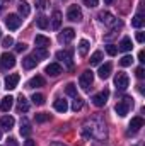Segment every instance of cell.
Segmentation results:
<instances>
[{"instance_id":"1","label":"cell","mask_w":145,"mask_h":146,"mask_svg":"<svg viewBox=\"0 0 145 146\" xmlns=\"http://www.w3.org/2000/svg\"><path fill=\"white\" fill-rule=\"evenodd\" d=\"M132 107H133V99H132V97H123V100H119V102L116 104L114 110H116V114H118L119 117H125V115L130 112Z\"/></svg>"},{"instance_id":"2","label":"cell","mask_w":145,"mask_h":146,"mask_svg":"<svg viewBox=\"0 0 145 146\" xmlns=\"http://www.w3.org/2000/svg\"><path fill=\"white\" fill-rule=\"evenodd\" d=\"M85 129H89V131H91V134H92L94 138H97V139H104V138H106V126H104L103 122L92 121V122H91V126H87Z\"/></svg>"},{"instance_id":"3","label":"cell","mask_w":145,"mask_h":146,"mask_svg":"<svg viewBox=\"0 0 145 146\" xmlns=\"http://www.w3.org/2000/svg\"><path fill=\"white\" fill-rule=\"evenodd\" d=\"M21 24H22V17H21V15H17V14H9V15L5 17V26H7L10 31L19 29V27H21Z\"/></svg>"},{"instance_id":"4","label":"cell","mask_w":145,"mask_h":146,"mask_svg":"<svg viewBox=\"0 0 145 146\" xmlns=\"http://www.w3.org/2000/svg\"><path fill=\"white\" fill-rule=\"evenodd\" d=\"M92 82H94V75H92L91 70H85L79 76V85L82 87V90H89V87L92 85Z\"/></svg>"},{"instance_id":"5","label":"cell","mask_w":145,"mask_h":146,"mask_svg":"<svg viewBox=\"0 0 145 146\" xmlns=\"http://www.w3.org/2000/svg\"><path fill=\"white\" fill-rule=\"evenodd\" d=\"M114 85H116L118 90H126L128 85H130V78H128V75L123 73V72H119L116 76H114Z\"/></svg>"},{"instance_id":"6","label":"cell","mask_w":145,"mask_h":146,"mask_svg":"<svg viewBox=\"0 0 145 146\" xmlns=\"http://www.w3.org/2000/svg\"><path fill=\"white\" fill-rule=\"evenodd\" d=\"M67 19L72 22H80L82 21V10L79 5H70L67 10Z\"/></svg>"},{"instance_id":"7","label":"cell","mask_w":145,"mask_h":146,"mask_svg":"<svg viewBox=\"0 0 145 146\" xmlns=\"http://www.w3.org/2000/svg\"><path fill=\"white\" fill-rule=\"evenodd\" d=\"M0 66H2V70H10V68H14V66H15V58H14V54L3 53V54L0 56Z\"/></svg>"},{"instance_id":"8","label":"cell","mask_w":145,"mask_h":146,"mask_svg":"<svg viewBox=\"0 0 145 146\" xmlns=\"http://www.w3.org/2000/svg\"><path fill=\"white\" fill-rule=\"evenodd\" d=\"M108 99H109V90L104 88V90H101L99 94H96V95L92 97V102H94L96 107H103V106L108 102Z\"/></svg>"},{"instance_id":"9","label":"cell","mask_w":145,"mask_h":146,"mask_svg":"<svg viewBox=\"0 0 145 146\" xmlns=\"http://www.w3.org/2000/svg\"><path fill=\"white\" fill-rule=\"evenodd\" d=\"M19 80H21V76H19L17 73H12V75H9V76L5 78V88H7V90H14V88L17 87Z\"/></svg>"},{"instance_id":"10","label":"cell","mask_w":145,"mask_h":146,"mask_svg":"<svg viewBox=\"0 0 145 146\" xmlns=\"http://www.w3.org/2000/svg\"><path fill=\"white\" fill-rule=\"evenodd\" d=\"M73 37H75V31H73L72 27H67V29H63V33H60V42H63V44H67V42H70Z\"/></svg>"},{"instance_id":"11","label":"cell","mask_w":145,"mask_h":146,"mask_svg":"<svg viewBox=\"0 0 145 146\" xmlns=\"http://www.w3.org/2000/svg\"><path fill=\"white\" fill-rule=\"evenodd\" d=\"M99 19H101V22H104L106 26H116V24H118V21L114 19V15L109 14V12H101V14H99ZM118 26H119V24H118Z\"/></svg>"},{"instance_id":"12","label":"cell","mask_w":145,"mask_h":146,"mask_svg":"<svg viewBox=\"0 0 145 146\" xmlns=\"http://www.w3.org/2000/svg\"><path fill=\"white\" fill-rule=\"evenodd\" d=\"M44 73L50 75V76H56L62 73V65L60 63H50L46 68H44Z\"/></svg>"},{"instance_id":"13","label":"cell","mask_w":145,"mask_h":146,"mask_svg":"<svg viewBox=\"0 0 145 146\" xmlns=\"http://www.w3.org/2000/svg\"><path fill=\"white\" fill-rule=\"evenodd\" d=\"M14 124H15V121H14V117H10V115H3V117L0 119V127L5 129V131H10V129L14 127Z\"/></svg>"},{"instance_id":"14","label":"cell","mask_w":145,"mask_h":146,"mask_svg":"<svg viewBox=\"0 0 145 146\" xmlns=\"http://www.w3.org/2000/svg\"><path fill=\"white\" fill-rule=\"evenodd\" d=\"M56 58H58V60H62V61H65V63H67V66H68V68H72L73 61H72V53H70V51H58V53H56Z\"/></svg>"},{"instance_id":"15","label":"cell","mask_w":145,"mask_h":146,"mask_svg":"<svg viewBox=\"0 0 145 146\" xmlns=\"http://www.w3.org/2000/svg\"><path fill=\"white\" fill-rule=\"evenodd\" d=\"M36 65H38V60L33 54H29V56H26V58L22 60V68H24V70H33Z\"/></svg>"},{"instance_id":"16","label":"cell","mask_w":145,"mask_h":146,"mask_svg":"<svg viewBox=\"0 0 145 146\" xmlns=\"http://www.w3.org/2000/svg\"><path fill=\"white\" fill-rule=\"evenodd\" d=\"M60 26H62V12L55 10L51 15V27L56 31V29H60Z\"/></svg>"},{"instance_id":"17","label":"cell","mask_w":145,"mask_h":146,"mask_svg":"<svg viewBox=\"0 0 145 146\" xmlns=\"http://www.w3.org/2000/svg\"><path fill=\"white\" fill-rule=\"evenodd\" d=\"M12 104H14V99L9 95V97H3L2 99V102H0V110L2 112H9V110L12 109Z\"/></svg>"},{"instance_id":"18","label":"cell","mask_w":145,"mask_h":146,"mask_svg":"<svg viewBox=\"0 0 145 146\" xmlns=\"http://www.w3.org/2000/svg\"><path fill=\"white\" fill-rule=\"evenodd\" d=\"M53 107H55V110H58V112L65 114V112L68 110V104H67V100H63V99H56V100H55V104H53Z\"/></svg>"},{"instance_id":"19","label":"cell","mask_w":145,"mask_h":146,"mask_svg":"<svg viewBox=\"0 0 145 146\" xmlns=\"http://www.w3.org/2000/svg\"><path fill=\"white\" fill-rule=\"evenodd\" d=\"M17 9H19V14H21V17H28V15H29V12H31V9H29V3H28V2H24V0H21V2L17 3Z\"/></svg>"},{"instance_id":"20","label":"cell","mask_w":145,"mask_h":146,"mask_svg":"<svg viewBox=\"0 0 145 146\" xmlns=\"http://www.w3.org/2000/svg\"><path fill=\"white\" fill-rule=\"evenodd\" d=\"M17 110H19V112H28V110H29V102H28V99H26L24 95H21V97L17 99Z\"/></svg>"},{"instance_id":"21","label":"cell","mask_w":145,"mask_h":146,"mask_svg":"<svg viewBox=\"0 0 145 146\" xmlns=\"http://www.w3.org/2000/svg\"><path fill=\"white\" fill-rule=\"evenodd\" d=\"M34 42H36V46H38V48H46V46H50V44H51L50 37L43 36V34H38L36 39H34Z\"/></svg>"},{"instance_id":"22","label":"cell","mask_w":145,"mask_h":146,"mask_svg":"<svg viewBox=\"0 0 145 146\" xmlns=\"http://www.w3.org/2000/svg\"><path fill=\"white\" fill-rule=\"evenodd\" d=\"M132 48H133V44H132V39H130V37H123L121 42L118 44V49H119V51H125V53L130 51Z\"/></svg>"},{"instance_id":"23","label":"cell","mask_w":145,"mask_h":146,"mask_svg":"<svg viewBox=\"0 0 145 146\" xmlns=\"http://www.w3.org/2000/svg\"><path fill=\"white\" fill-rule=\"evenodd\" d=\"M111 68H113V66H111V63H104V65L99 68V72H97V73H99V78L106 80L109 75H111Z\"/></svg>"},{"instance_id":"24","label":"cell","mask_w":145,"mask_h":146,"mask_svg":"<svg viewBox=\"0 0 145 146\" xmlns=\"http://www.w3.org/2000/svg\"><path fill=\"white\" fill-rule=\"evenodd\" d=\"M44 85V78L43 76H33L28 82V88H34V87H43Z\"/></svg>"},{"instance_id":"25","label":"cell","mask_w":145,"mask_h":146,"mask_svg":"<svg viewBox=\"0 0 145 146\" xmlns=\"http://www.w3.org/2000/svg\"><path fill=\"white\" fill-rule=\"evenodd\" d=\"M140 127H144V119L138 115V117H133L132 119V122H130V129H133V133L135 131H138Z\"/></svg>"},{"instance_id":"26","label":"cell","mask_w":145,"mask_h":146,"mask_svg":"<svg viewBox=\"0 0 145 146\" xmlns=\"http://www.w3.org/2000/svg\"><path fill=\"white\" fill-rule=\"evenodd\" d=\"M79 53H80V56H85L89 53V41L87 39H82L79 42Z\"/></svg>"},{"instance_id":"27","label":"cell","mask_w":145,"mask_h":146,"mask_svg":"<svg viewBox=\"0 0 145 146\" xmlns=\"http://www.w3.org/2000/svg\"><path fill=\"white\" fill-rule=\"evenodd\" d=\"M33 56L39 61V60H43V58H48V51H46V48H36V51L33 53Z\"/></svg>"},{"instance_id":"28","label":"cell","mask_w":145,"mask_h":146,"mask_svg":"<svg viewBox=\"0 0 145 146\" xmlns=\"http://www.w3.org/2000/svg\"><path fill=\"white\" fill-rule=\"evenodd\" d=\"M132 26L137 27V29H140V27L144 26V17H142V14H137V15L132 19Z\"/></svg>"},{"instance_id":"29","label":"cell","mask_w":145,"mask_h":146,"mask_svg":"<svg viewBox=\"0 0 145 146\" xmlns=\"http://www.w3.org/2000/svg\"><path fill=\"white\" fill-rule=\"evenodd\" d=\"M31 134V126L28 121H22L21 122V136H29Z\"/></svg>"},{"instance_id":"30","label":"cell","mask_w":145,"mask_h":146,"mask_svg":"<svg viewBox=\"0 0 145 146\" xmlns=\"http://www.w3.org/2000/svg\"><path fill=\"white\" fill-rule=\"evenodd\" d=\"M36 24H38V27H39V29H46V27L50 26V21H48L44 15H39V17L36 19Z\"/></svg>"},{"instance_id":"31","label":"cell","mask_w":145,"mask_h":146,"mask_svg":"<svg viewBox=\"0 0 145 146\" xmlns=\"http://www.w3.org/2000/svg\"><path fill=\"white\" fill-rule=\"evenodd\" d=\"M31 100H33V104H36V106H43V104H44V95H43V94H33Z\"/></svg>"},{"instance_id":"32","label":"cell","mask_w":145,"mask_h":146,"mask_svg":"<svg viewBox=\"0 0 145 146\" xmlns=\"http://www.w3.org/2000/svg\"><path fill=\"white\" fill-rule=\"evenodd\" d=\"M101 60H103V53H101V51H96V53L91 56V65H99Z\"/></svg>"},{"instance_id":"33","label":"cell","mask_w":145,"mask_h":146,"mask_svg":"<svg viewBox=\"0 0 145 146\" xmlns=\"http://www.w3.org/2000/svg\"><path fill=\"white\" fill-rule=\"evenodd\" d=\"M65 92H67V95H70V97H77V87L73 85V83H68L67 87H65Z\"/></svg>"},{"instance_id":"34","label":"cell","mask_w":145,"mask_h":146,"mask_svg":"<svg viewBox=\"0 0 145 146\" xmlns=\"http://www.w3.org/2000/svg\"><path fill=\"white\" fill-rule=\"evenodd\" d=\"M132 63H133V58H132L130 54H125V56L119 60V65H121V66H130Z\"/></svg>"},{"instance_id":"35","label":"cell","mask_w":145,"mask_h":146,"mask_svg":"<svg viewBox=\"0 0 145 146\" xmlns=\"http://www.w3.org/2000/svg\"><path fill=\"white\" fill-rule=\"evenodd\" d=\"M82 106H84V100H82V99H79V97H75V100H73V104H72V109L77 112V110L82 109Z\"/></svg>"},{"instance_id":"36","label":"cell","mask_w":145,"mask_h":146,"mask_svg":"<svg viewBox=\"0 0 145 146\" xmlns=\"http://www.w3.org/2000/svg\"><path fill=\"white\" fill-rule=\"evenodd\" d=\"M46 121H50V114H44V112L36 114V122H46Z\"/></svg>"},{"instance_id":"37","label":"cell","mask_w":145,"mask_h":146,"mask_svg":"<svg viewBox=\"0 0 145 146\" xmlns=\"http://www.w3.org/2000/svg\"><path fill=\"white\" fill-rule=\"evenodd\" d=\"M106 53H108L109 56H114V54L118 53V48H116L114 44H108V46H106Z\"/></svg>"},{"instance_id":"38","label":"cell","mask_w":145,"mask_h":146,"mask_svg":"<svg viewBox=\"0 0 145 146\" xmlns=\"http://www.w3.org/2000/svg\"><path fill=\"white\" fill-rule=\"evenodd\" d=\"M2 46H3V48H10V46H14V39H12L10 36L3 37V41H2Z\"/></svg>"},{"instance_id":"39","label":"cell","mask_w":145,"mask_h":146,"mask_svg":"<svg viewBox=\"0 0 145 146\" xmlns=\"http://www.w3.org/2000/svg\"><path fill=\"white\" fill-rule=\"evenodd\" d=\"M48 3H50V0H36V5L43 10V9H46L48 7Z\"/></svg>"},{"instance_id":"40","label":"cell","mask_w":145,"mask_h":146,"mask_svg":"<svg viewBox=\"0 0 145 146\" xmlns=\"http://www.w3.org/2000/svg\"><path fill=\"white\" fill-rule=\"evenodd\" d=\"M26 49H28V46H26L24 42H17V44H15V51H17V53H22V51H26Z\"/></svg>"},{"instance_id":"41","label":"cell","mask_w":145,"mask_h":146,"mask_svg":"<svg viewBox=\"0 0 145 146\" xmlns=\"http://www.w3.org/2000/svg\"><path fill=\"white\" fill-rule=\"evenodd\" d=\"M135 73H137V76H138V78H144V76H145V68H144V66H138V68L135 70Z\"/></svg>"},{"instance_id":"42","label":"cell","mask_w":145,"mask_h":146,"mask_svg":"<svg viewBox=\"0 0 145 146\" xmlns=\"http://www.w3.org/2000/svg\"><path fill=\"white\" fill-rule=\"evenodd\" d=\"M84 2H85V5H87L89 9H92V7L97 5V0H84Z\"/></svg>"},{"instance_id":"43","label":"cell","mask_w":145,"mask_h":146,"mask_svg":"<svg viewBox=\"0 0 145 146\" xmlns=\"http://www.w3.org/2000/svg\"><path fill=\"white\" fill-rule=\"evenodd\" d=\"M137 41H138V42H144V41H145V34L142 33V31H138V33H137Z\"/></svg>"},{"instance_id":"44","label":"cell","mask_w":145,"mask_h":146,"mask_svg":"<svg viewBox=\"0 0 145 146\" xmlns=\"http://www.w3.org/2000/svg\"><path fill=\"white\" fill-rule=\"evenodd\" d=\"M138 61H140V63H145V53L144 51L138 53Z\"/></svg>"},{"instance_id":"45","label":"cell","mask_w":145,"mask_h":146,"mask_svg":"<svg viewBox=\"0 0 145 146\" xmlns=\"http://www.w3.org/2000/svg\"><path fill=\"white\" fill-rule=\"evenodd\" d=\"M24 146H36V143H34L33 139H26V141H24Z\"/></svg>"},{"instance_id":"46","label":"cell","mask_w":145,"mask_h":146,"mask_svg":"<svg viewBox=\"0 0 145 146\" xmlns=\"http://www.w3.org/2000/svg\"><path fill=\"white\" fill-rule=\"evenodd\" d=\"M7 3H9V0H0V10H2V9L7 5Z\"/></svg>"},{"instance_id":"47","label":"cell","mask_w":145,"mask_h":146,"mask_svg":"<svg viewBox=\"0 0 145 146\" xmlns=\"http://www.w3.org/2000/svg\"><path fill=\"white\" fill-rule=\"evenodd\" d=\"M113 2H114V0H104V5H111Z\"/></svg>"},{"instance_id":"48","label":"cell","mask_w":145,"mask_h":146,"mask_svg":"<svg viewBox=\"0 0 145 146\" xmlns=\"http://www.w3.org/2000/svg\"><path fill=\"white\" fill-rule=\"evenodd\" d=\"M0 138H2V131H0Z\"/></svg>"}]
</instances>
